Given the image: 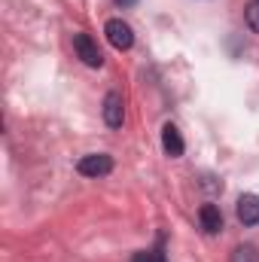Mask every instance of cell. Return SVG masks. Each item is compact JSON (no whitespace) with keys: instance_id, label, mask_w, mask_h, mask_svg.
<instances>
[{"instance_id":"cell-5","label":"cell","mask_w":259,"mask_h":262,"mask_svg":"<svg viewBox=\"0 0 259 262\" xmlns=\"http://www.w3.org/2000/svg\"><path fill=\"white\" fill-rule=\"evenodd\" d=\"M198 220H201V229H204L207 235H217V232H223V210H220L217 204H201V210H198Z\"/></svg>"},{"instance_id":"cell-7","label":"cell","mask_w":259,"mask_h":262,"mask_svg":"<svg viewBox=\"0 0 259 262\" xmlns=\"http://www.w3.org/2000/svg\"><path fill=\"white\" fill-rule=\"evenodd\" d=\"M238 220L244 223V226H256L259 223V198L256 195H241L238 198Z\"/></svg>"},{"instance_id":"cell-10","label":"cell","mask_w":259,"mask_h":262,"mask_svg":"<svg viewBox=\"0 0 259 262\" xmlns=\"http://www.w3.org/2000/svg\"><path fill=\"white\" fill-rule=\"evenodd\" d=\"M116 3H119V6H134L137 0H116Z\"/></svg>"},{"instance_id":"cell-2","label":"cell","mask_w":259,"mask_h":262,"mask_svg":"<svg viewBox=\"0 0 259 262\" xmlns=\"http://www.w3.org/2000/svg\"><path fill=\"white\" fill-rule=\"evenodd\" d=\"M104 34H107L110 46L119 49V52L131 49V43H134V31H131L128 21H122V18H110V21L104 25Z\"/></svg>"},{"instance_id":"cell-9","label":"cell","mask_w":259,"mask_h":262,"mask_svg":"<svg viewBox=\"0 0 259 262\" xmlns=\"http://www.w3.org/2000/svg\"><path fill=\"white\" fill-rule=\"evenodd\" d=\"M244 18H247L250 31H253V34H259V0L247 3V12H244Z\"/></svg>"},{"instance_id":"cell-3","label":"cell","mask_w":259,"mask_h":262,"mask_svg":"<svg viewBox=\"0 0 259 262\" xmlns=\"http://www.w3.org/2000/svg\"><path fill=\"white\" fill-rule=\"evenodd\" d=\"M73 49H76V55L82 58V64H89V67L104 64V55H101L98 43H95L89 34H76V37H73Z\"/></svg>"},{"instance_id":"cell-1","label":"cell","mask_w":259,"mask_h":262,"mask_svg":"<svg viewBox=\"0 0 259 262\" xmlns=\"http://www.w3.org/2000/svg\"><path fill=\"white\" fill-rule=\"evenodd\" d=\"M76 171L82 177H107L113 171V159L107 152H89V156H82L76 162Z\"/></svg>"},{"instance_id":"cell-6","label":"cell","mask_w":259,"mask_h":262,"mask_svg":"<svg viewBox=\"0 0 259 262\" xmlns=\"http://www.w3.org/2000/svg\"><path fill=\"white\" fill-rule=\"evenodd\" d=\"M162 146H165V152L171 156V159H180L183 156V149H186V143H183V137H180V131H177V125H165L162 128Z\"/></svg>"},{"instance_id":"cell-4","label":"cell","mask_w":259,"mask_h":262,"mask_svg":"<svg viewBox=\"0 0 259 262\" xmlns=\"http://www.w3.org/2000/svg\"><path fill=\"white\" fill-rule=\"evenodd\" d=\"M122 119H125L122 95H119V92H107V98H104V122H107L110 128H122Z\"/></svg>"},{"instance_id":"cell-8","label":"cell","mask_w":259,"mask_h":262,"mask_svg":"<svg viewBox=\"0 0 259 262\" xmlns=\"http://www.w3.org/2000/svg\"><path fill=\"white\" fill-rule=\"evenodd\" d=\"M232 262H259V250L253 244H241L232 250Z\"/></svg>"}]
</instances>
